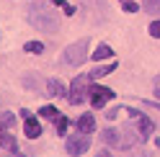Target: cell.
Here are the masks:
<instances>
[{
	"instance_id": "1",
	"label": "cell",
	"mask_w": 160,
	"mask_h": 157,
	"mask_svg": "<svg viewBox=\"0 0 160 157\" xmlns=\"http://www.w3.org/2000/svg\"><path fill=\"white\" fill-rule=\"evenodd\" d=\"M26 21L39 31H49L54 34L59 31V16L54 13V8H47L42 3H28L26 5Z\"/></svg>"
},
{
	"instance_id": "2",
	"label": "cell",
	"mask_w": 160,
	"mask_h": 157,
	"mask_svg": "<svg viewBox=\"0 0 160 157\" xmlns=\"http://www.w3.org/2000/svg\"><path fill=\"white\" fill-rule=\"evenodd\" d=\"M88 59V39H80V41L70 44L65 52H62V62L70 64V67H78Z\"/></svg>"
},
{
	"instance_id": "3",
	"label": "cell",
	"mask_w": 160,
	"mask_h": 157,
	"mask_svg": "<svg viewBox=\"0 0 160 157\" xmlns=\"http://www.w3.org/2000/svg\"><path fill=\"white\" fill-rule=\"evenodd\" d=\"M88 93H91V77L85 75H78L72 83H70V90H67V101L72 106H80L88 98Z\"/></svg>"
},
{
	"instance_id": "4",
	"label": "cell",
	"mask_w": 160,
	"mask_h": 157,
	"mask_svg": "<svg viewBox=\"0 0 160 157\" xmlns=\"http://www.w3.org/2000/svg\"><path fill=\"white\" fill-rule=\"evenodd\" d=\"M88 147H91V134H70L67 139H65V150L67 155H72V157H80L83 152H88Z\"/></svg>"
},
{
	"instance_id": "5",
	"label": "cell",
	"mask_w": 160,
	"mask_h": 157,
	"mask_svg": "<svg viewBox=\"0 0 160 157\" xmlns=\"http://www.w3.org/2000/svg\"><path fill=\"white\" fill-rule=\"evenodd\" d=\"M116 93L111 90V88H101V85H96V88H91V106L93 108H103V106L111 101Z\"/></svg>"
},
{
	"instance_id": "6",
	"label": "cell",
	"mask_w": 160,
	"mask_h": 157,
	"mask_svg": "<svg viewBox=\"0 0 160 157\" xmlns=\"http://www.w3.org/2000/svg\"><path fill=\"white\" fill-rule=\"evenodd\" d=\"M21 119H23V131H26V136H28V139H39V134H42V126H39L36 116H34V113H28V111L23 108V111H21Z\"/></svg>"
},
{
	"instance_id": "7",
	"label": "cell",
	"mask_w": 160,
	"mask_h": 157,
	"mask_svg": "<svg viewBox=\"0 0 160 157\" xmlns=\"http://www.w3.org/2000/svg\"><path fill=\"white\" fill-rule=\"evenodd\" d=\"M129 116H134V119H137V131L142 134V139H150V136H152L155 124L150 121L145 113H139V111H134V108H129Z\"/></svg>"
},
{
	"instance_id": "8",
	"label": "cell",
	"mask_w": 160,
	"mask_h": 157,
	"mask_svg": "<svg viewBox=\"0 0 160 157\" xmlns=\"http://www.w3.org/2000/svg\"><path fill=\"white\" fill-rule=\"evenodd\" d=\"M78 131H83V134H91V131H96V119L91 113H83L78 119Z\"/></svg>"
},
{
	"instance_id": "9",
	"label": "cell",
	"mask_w": 160,
	"mask_h": 157,
	"mask_svg": "<svg viewBox=\"0 0 160 157\" xmlns=\"http://www.w3.org/2000/svg\"><path fill=\"white\" fill-rule=\"evenodd\" d=\"M44 90H47V95H65L67 98V93H65V88H62V83H59V80H54V77H49V80H47V85H44Z\"/></svg>"
},
{
	"instance_id": "10",
	"label": "cell",
	"mask_w": 160,
	"mask_h": 157,
	"mask_svg": "<svg viewBox=\"0 0 160 157\" xmlns=\"http://www.w3.org/2000/svg\"><path fill=\"white\" fill-rule=\"evenodd\" d=\"M114 70H116V62H108V64H101V67H96V70H91V72H88V77L96 80V77H103V75L114 72Z\"/></svg>"
},
{
	"instance_id": "11",
	"label": "cell",
	"mask_w": 160,
	"mask_h": 157,
	"mask_svg": "<svg viewBox=\"0 0 160 157\" xmlns=\"http://www.w3.org/2000/svg\"><path fill=\"white\" fill-rule=\"evenodd\" d=\"M101 139H103V144H108V147L119 144V129H111V126H108L106 131H101Z\"/></svg>"
},
{
	"instance_id": "12",
	"label": "cell",
	"mask_w": 160,
	"mask_h": 157,
	"mask_svg": "<svg viewBox=\"0 0 160 157\" xmlns=\"http://www.w3.org/2000/svg\"><path fill=\"white\" fill-rule=\"evenodd\" d=\"M91 57H93L96 62H101V59H108V57H114V49L108 46V44H101V46H98V49H96V52H93Z\"/></svg>"
},
{
	"instance_id": "13",
	"label": "cell",
	"mask_w": 160,
	"mask_h": 157,
	"mask_svg": "<svg viewBox=\"0 0 160 157\" xmlns=\"http://www.w3.org/2000/svg\"><path fill=\"white\" fill-rule=\"evenodd\" d=\"M142 8H145L147 16H160V0H145Z\"/></svg>"
},
{
	"instance_id": "14",
	"label": "cell",
	"mask_w": 160,
	"mask_h": 157,
	"mask_svg": "<svg viewBox=\"0 0 160 157\" xmlns=\"http://www.w3.org/2000/svg\"><path fill=\"white\" fill-rule=\"evenodd\" d=\"M54 126H57V134L65 136L67 129H70V119H67V116H57V119H54Z\"/></svg>"
},
{
	"instance_id": "15",
	"label": "cell",
	"mask_w": 160,
	"mask_h": 157,
	"mask_svg": "<svg viewBox=\"0 0 160 157\" xmlns=\"http://www.w3.org/2000/svg\"><path fill=\"white\" fill-rule=\"evenodd\" d=\"M39 116H42V119H49V121H54L57 116H59V111L54 108V106H42V108H39Z\"/></svg>"
},
{
	"instance_id": "16",
	"label": "cell",
	"mask_w": 160,
	"mask_h": 157,
	"mask_svg": "<svg viewBox=\"0 0 160 157\" xmlns=\"http://www.w3.org/2000/svg\"><path fill=\"white\" fill-rule=\"evenodd\" d=\"M23 49H26L28 54H42V52H44V44H42V41H26Z\"/></svg>"
},
{
	"instance_id": "17",
	"label": "cell",
	"mask_w": 160,
	"mask_h": 157,
	"mask_svg": "<svg viewBox=\"0 0 160 157\" xmlns=\"http://www.w3.org/2000/svg\"><path fill=\"white\" fill-rule=\"evenodd\" d=\"M13 124H16V116H13V113H8V111H5V113H0V126H5V129H11Z\"/></svg>"
},
{
	"instance_id": "18",
	"label": "cell",
	"mask_w": 160,
	"mask_h": 157,
	"mask_svg": "<svg viewBox=\"0 0 160 157\" xmlns=\"http://www.w3.org/2000/svg\"><path fill=\"white\" fill-rule=\"evenodd\" d=\"M147 31H150V36H152V39H160V21H152Z\"/></svg>"
},
{
	"instance_id": "19",
	"label": "cell",
	"mask_w": 160,
	"mask_h": 157,
	"mask_svg": "<svg viewBox=\"0 0 160 157\" xmlns=\"http://www.w3.org/2000/svg\"><path fill=\"white\" fill-rule=\"evenodd\" d=\"M8 142H11V134L5 131V126H0V147H5Z\"/></svg>"
},
{
	"instance_id": "20",
	"label": "cell",
	"mask_w": 160,
	"mask_h": 157,
	"mask_svg": "<svg viewBox=\"0 0 160 157\" xmlns=\"http://www.w3.org/2000/svg\"><path fill=\"white\" fill-rule=\"evenodd\" d=\"M124 11H127V13H134V11H139V5L132 3V0H127V3H124Z\"/></svg>"
},
{
	"instance_id": "21",
	"label": "cell",
	"mask_w": 160,
	"mask_h": 157,
	"mask_svg": "<svg viewBox=\"0 0 160 157\" xmlns=\"http://www.w3.org/2000/svg\"><path fill=\"white\" fill-rule=\"evenodd\" d=\"M119 111H122V108H108V111H106V119H108V121L116 119V113H119Z\"/></svg>"
},
{
	"instance_id": "22",
	"label": "cell",
	"mask_w": 160,
	"mask_h": 157,
	"mask_svg": "<svg viewBox=\"0 0 160 157\" xmlns=\"http://www.w3.org/2000/svg\"><path fill=\"white\" fill-rule=\"evenodd\" d=\"M155 98L160 101V77H155Z\"/></svg>"
},
{
	"instance_id": "23",
	"label": "cell",
	"mask_w": 160,
	"mask_h": 157,
	"mask_svg": "<svg viewBox=\"0 0 160 157\" xmlns=\"http://www.w3.org/2000/svg\"><path fill=\"white\" fill-rule=\"evenodd\" d=\"M96 157H114V155H111V152H108V150H103V152H98Z\"/></svg>"
},
{
	"instance_id": "24",
	"label": "cell",
	"mask_w": 160,
	"mask_h": 157,
	"mask_svg": "<svg viewBox=\"0 0 160 157\" xmlns=\"http://www.w3.org/2000/svg\"><path fill=\"white\" fill-rule=\"evenodd\" d=\"M54 5H59V8H67V3H65V0H54Z\"/></svg>"
}]
</instances>
